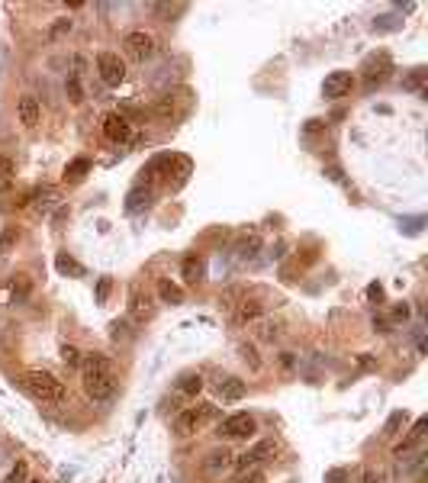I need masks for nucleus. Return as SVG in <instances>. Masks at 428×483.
I'll list each match as a JSON object with an SVG mask.
<instances>
[{"instance_id":"f257e3e1","label":"nucleus","mask_w":428,"mask_h":483,"mask_svg":"<svg viewBox=\"0 0 428 483\" xmlns=\"http://www.w3.org/2000/svg\"><path fill=\"white\" fill-rule=\"evenodd\" d=\"M81 377H84V393L93 403H110L119 390V380L113 374V364L103 351H91L81 361Z\"/></svg>"},{"instance_id":"f03ea898","label":"nucleus","mask_w":428,"mask_h":483,"mask_svg":"<svg viewBox=\"0 0 428 483\" xmlns=\"http://www.w3.org/2000/svg\"><path fill=\"white\" fill-rule=\"evenodd\" d=\"M20 384L26 387V390L36 396V400L42 403H61L65 400V384H61L55 374H48V370H23V377H20Z\"/></svg>"},{"instance_id":"7ed1b4c3","label":"nucleus","mask_w":428,"mask_h":483,"mask_svg":"<svg viewBox=\"0 0 428 483\" xmlns=\"http://www.w3.org/2000/svg\"><path fill=\"white\" fill-rule=\"evenodd\" d=\"M216 415V406L213 403H203V406H190V409H181L174 419V432L181 438H190L197 435L203 425H207V419H213Z\"/></svg>"},{"instance_id":"20e7f679","label":"nucleus","mask_w":428,"mask_h":483,"mask_svg":"<svg viewBox=\"0 0 428 483\" xmlns=\"http://www.w3.org/2000/svg\"><path fill=\"white\" fill-rule=\"evenodd\" d=\"M277 451H280V445H277L274 438H264V441H258L254 448H248L238 460H232V468H235L238 474H245V470H258L264 460H274Z\"/></svg>"},{"instance_id":"39448f33","label":"nucleus","mask_w":428,"mask_h":483,"mask_svg":"<svg viewBox=\"0 0 428 483\" xmlns=\"http://www.w3.org/2000/svg\"><path fill=\"white\" fill-rule=\"evenodd\" d=\"M216 432H219V438H226V441H242V438L258 432V419H254L252 413H235V415H229V419H222Z\"/></svg>"},{"instance_id":"423d86ee","label":"nucleus","mask_w":428,"mask_h":483,"mask_svg":"<svg viewBox=\"0 0 428 483\" xmlns=\"http://www.w3.org/2000/svg\"><path fill=\"white\" fill-rule=\"evenodd\" d=\"M97 71H100V77H103V84H110V87H119V84L126 81V61L116 52H100Z\"/></svg>"},{"instance_id":"0eeeda50","label":"nucleus","mask_w":428,"mask_h":483,"mask_svg":"<svg viewBox=\"0 0 428 483\" xmlns=\"http://www.w3.org/2000/svg\"><path fill=\"white\" fill-rule=\"evenodd\" d=\"M122 49H126V55H129L132 61H148L155 55V39L148 36V32L136 30L122 39Z\"/></svg>"},{"instance_id":"6e6552de","label":"nucleus","mask_w":428,"mask_h":483,"mask_svg":"<svg viewBox=\"0 0 428 483\" xmlns=\"http://www.w3.org/2000/svg\"><path fill=\"white\" fill-rule=\"evenodd\" d=\"M351 87H354L351 71H332V75L325 77V84H322V94L329 100H342L344 94H351Z\"/></svg>"},{"instance_id":"1a4fd4ad","label":"nucleus","mask_w":428,"mask_h":483,"mask_svg":"<svg viewBox=\"0 0 428 483\" xmlns=\"http://www.w3.org/2000/svg\"><path fill=\"white\" fill-rule=\"evenodd\" d=\"M103 136L110 139V142H129L132 139V126H129V120L122 113H107L103 116Z\"/></svg>"},{"instance_id":"9d476101","label":"nucleus","mask_w":428,"mask_h":483,"mask_svg":"<svg viewBox=\"0 0 428 483\" xmlns=\"http://www.w3.org/2000/svg\"><path fill=\"white\" fill-rule=\"evenodd\" d=\"M16 116H20V123L26 129H36L39 120H42V106H39V100L32 94H23V97L16 100Z\"/></svg>"},{"instance_id":"9b49d317","label":"nucleus","mask_w":428,"mask_h":483,"mask_svg":"<svg viewBox=\"0 0 428 483\" xmlns=\"http://www.w3.org/2000/svg\"><path fill=\"white\" fill-rule=\"evenodd\" d=\"M248 393V384H245L242 377H219L216 380V396H219L222 403H238Z\"/></svg>"},{"instance_id":"f8f14e48","label":"nucleus","mask_w":428,"mask_h":483,"mask_svg":"<svg viewBox=\"0 0 428 483\" xmlns=\"http://www.w3.org/2000/svg\"><path fill=\"white\" fill-rule=\"evenodd\" d=\"M261 316H264V303H261L258 296H245V300H238L235 325H252V322H258Z\"/></svg>"},{"instance_id":"ddd939ff","label":"nucleus","mask_w":428,"mask_h":483,"mask_svg":"<svg viewBox=\"0 0 428 483\" xmlns=\"http://www.w3.org/2000/svg\"><path fill=\"white\" fill-rule=\"evenodd\" d=\"M425 425H428V419H425V415H422V419H415L413 432H409V435H406L403 441H396V445H393V454H396V458H403V454L415 451V448H419L422 441H425Z\"/></svg>"},{"instance_id":"4468645a","label":"nucleus","mask_w":428,"mask_h":483,"mask_svg":"<svg viewBox=\"0 0 428 483\" xmlns=\"http://www.w3.org/2000/svg\"><path fill=\"white\" fill-rule=\"evenodd\" d=\"M232 451L229 448H216V451L207 454V460H203V470H207L209 477H222L226 470H232Z\"/></svg>"},{"instance_id":"2eb2a0df","label":"nucleus","mask_w":428,"mask_h":483,"mask_svg":"<svg viewBox=\"0 0 428 483\" xmlns=\"http://www.w3.org/2000/svg\"><path fill=\"white\" fill-rule=\"evenodd\" d=\"M129 316L136 322H145L152 316V300H148V294H142V287H132L129 294Z\"/></svg>"},{"instance_id":"dca6fc26","label":"nucleus","mask_w":428,"mask_h":483,"mask_svg":"<svg viewBox=\"0 0 428 483\" xmlns=\"http://www.w3.org/2000/svg\"><path fill=\"white\" fill-rule=\"evenodd\" d=\"M200 390H203V377H200L197 370H187V374L177 377V393H183V396H197Z\"/></svg>"},{"instance_id":"f3484780","label":"nucleus","mask_w":428,"mask_h":483,"mask_svg":"<svg viewBox=\"0 0 428 483\" xmlns=\"http://www.w3.org/2000/svg\"><path fill=\"white\" fill-rule=\"evenodd\" d=\"M252 325H254V332H258L261 341H277L280 339V329H283V325L274 322V319H258V322H252Z\"/></svg>"},{"instance_id":"a211bd4d","label":"nucleus","mask_w":428,"mask_h":483,"mask_svg":"<svg viewBox=\"0 0 428 483\" xmlns=\"http://www.w3.org/2000/svg\"><path fill=\"white\" fill-rule=\"evenodd\" d=\"M158 296H161L164 303H174V306H177V303H183V290L177 287L174 280H168V277H161V280H158Z\"/></svg>"},{"instance_id":"6ab92c4d","label":"nucleus","mask_w":428,"mask_h":483,"mask_svg":"<svg viewBox=\"0 0 428 483\" xmlns=\"http://www.w3.org/2000/svg\"><path fill=\"white\" fill-rule=\"evenodd\" d=\"M81 361H84L81 348H74V345H61V364H65V368L77 370V368H81Z\"/></svg>"},{"instance_id":"aec40b11","label":"nucleus","mask_w":428,"mask_h":483,"mask_svg":"<svg viewBox=\"0 0 428 483\" xmlns=\"http://www.w3.org/2000/svg\"><path fill=\"white\" fill-rule=\"evenodd\" d=\"M183 277H187V284H197V280L203 277V261H200L197 255H190L183 261Z\"/></svg>"},{"instance_id":"412c9836","label":"nucleus","mask_w":428,"mask_h":483,"mask_svg":"<svg viewBox=\"0 0 428 483\" xmlns=\"http://www.w3.org/2000/svg\"><path fill=\"white\" fill-rule=\"evenodd\" d=\"M174 110H177V100L171 97V94H164V97L155 104V113H158L161 120H171V116H174Z\"/></svg>"},{"instance_id":"4be33fe9","label":"nucleus","mask_w":428,"mask_h":483,"mask_svg":"<svg viewBox=\"0 0 428 483\" xmlns=\"http://www.w3.org/2000/svg\"><path fill=\"white\" fill-rule=\"evenodd\" d=\"M87 168H91V161L77 158V161H71V165L65 168V177H68V181H81V177L87 174Z\"/></svg>"},{"instance_id":"5701e85b","label":"nucleus","mask_w":428,"mask_h":483,"mask_svg":"<svg viewBox=\"0 0 428 483\" xmlns=\"http://www.w3.org/2000/svg\"><path fill=\"white\" fill-rule=\"evenodd\" d=\"M30 290H32L30 274H16V277H13V300H23Z\"/></svg>"},{"instance_id":"b1692460","label":"nucleus","mask_w":428,"mask_h":483,"mask_svg":"<svg viewBox=\"0 0 428 483\" xmlns=\"http://www.w3.org/2000/svg\"><path fill=\"white\" fill-rule=\"evenodd\" d=\"M403 422H406V413H403V409H396V413H393L390 419H387V425H383V435L393 438V435L399 432V425H403Z\"/></svg>"},{"instance_id":"393cba45","label":"nucleus","mask_w":428,"mask_h":483,"mask_svg":"<svg viewBox=\"0 0 428 483\" xmlns=\"http://www.w3.org/2000/svg\"><path fill=\"white\" fill-rule=\"evenodd\" d=\"M142 206H148V190L142 194V187H138V190H132V194H129V203H126V210L136 213V210H142Z\"/></svg>"},{"instance_id":"a878e982","label":"nucleus","mask_w":428,"mask_h":483,"mask_svg":"<svg viewBox=\"0 0 428 483\" xmlns=\"http://www.w3.org/2000/svg\"><path fill=\"white\" fill-rule=\"evenodd\" d=\"M238 351H242V361L252 364V370H261V361H258V351H254L252 345H238Z\"/></svg>"},{"instance_id":"bb28decb","label":"nucleus","mask_w":428,"mask_h":483,"mask_svg":"<svg viewBox=\"0 0 428 483\" xmlns=\"http://www.w3.org/2000/svg\"><path fill=\"white\" fill-rule=\"evenodd\" d=\"M10 181H13V161L0 155V187H7Z\"/></svg>"},{"instance_id":"cd10ccee","label":"nucleus","mask_w":428,"mask_h":483,"mask_svg":"<svg viewBox=\"0 0 428 483\" xmlns=\"http://www.w3.org/2000/svg\"><path fill=\"white\" fill-rule=\"evenodd\" d=\"M58 271L61 274H84V268L81 265H74L68 255H58Z\"/></svg>"},{"instance_id":"c85d7f7f","label":"nucleus","mask_w":428,"mask_h":483,"mask_svg":"<svg viewBox=\"0 0 428 483\" xmlns=\"http://www.w3.org/2000/svg\"><path fill=\"white\" fill-rule=\"evenodd\" d=\"M268 477H264V470H245V474H238L235 483H264Z\"/></svg>"},{"instance_id":"c756f323","label":"nucleus","mask_w":428,"mask_h":483,"mask_svg":"<svg viewBox=\"0 0 428 483\" xmlns=\"http://www.w3.org/2000/svg\"><path fill=\"white\" fill-rule=\"evenodd\" d=\"M26 474H30V468H26V460H16L13 474H10L7 483H26Z\"/></svg>"},{"instance_id":"7c9ffc66","label":"nucleus","mask_w":428,"mask_h":483,"mask_svg":"<svg viewBox=\"0 0 428 483\" xmlns=\"http://www.w3.org/2000/svg\"><path fill=\"white\" fill-rule=\"evenodd\" d=\"M393 319H396V322H406V319H409V303H396V310H393Z\"/></svg>"},{"instance_id":"2f4dec72","label":"nucleus","mask_w":428,"mask_h":483,"mask_svg":"<svg viewBox=\"0 0 428 483\" xmlns=\"http://www.w3.org/2000/svg\"><path fill=\"white\" fill-rule=\"evenodd\" d=\"M107 294H110V277H103L100 280V287H97V296L100 300H107Z\"/></svg>"},{"instance_id":"473e14b6","label":"nucleus","mask_w":428,"mask_h":483,"mask_svg":"<svg viewBox=\"0 0 428 483\" xmlns=\"http://www.w3.org/2000/svg\"><path fill=\"white\" fill-rule=\"evenodd\" d=\"M65 30H71V20H58V26L52 30V36H61Z\"/></svg>"},{"instance_id":"72a5a7b5","label":"nucleus","mask_w":428,"mask_h":483,"mask_svg":"<svg viewBox=\"0 0 428 483\" xmlns=\"http://www.w3.org/2000/svg\"><path fill=\"white\" fill-rule=\"evenodd\" d=\"M367 296H370V300H380V296H383V287H380V284H374V287L367 290Z\"/></svg>"},{"instance_id":"f704fd0d","label":"nucleus","mask_w":428,"mask_h":483,"mask_svg":"<svg viewBox=\"0 0 428 483\" xmlns=\"http://www.w3.org/2000/svg\"><path fill=\"white\" fill-rule=\"evenodd\" d=\"M361 483H380V480H377V474H374V470H367V474H364V480H361Z\"/></svg>"},{"instance_id":"c9c22d12","label":"nucleus","mask_w":428,"mask_h":483,"mask_svg":"<svg viewBox=\"0 0 428 483\" xmlns=\"http://www.w3.org/2000/svg\"><path fill=\"white\" fill-rule=\"evenodd\" d=\"M32 483H42V480H32Z\"/></svg>"}]
</instances>
